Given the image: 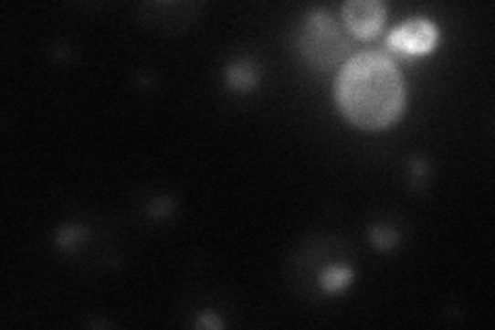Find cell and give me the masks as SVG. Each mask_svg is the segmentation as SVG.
I'll list each match as a JSON object with an SVG mask.
<instances>
[{"instance_id": "obj_1", "label": "cell", "mask_w": 495, "mask_h": 330, "mask_svg": "<svg viewBox=\"0 0 495 330\" xmlns=\"http://www.w3.org/2000/svg\"><path fill=\"white\" fill-rule=\"evenodd\" d=\"M337 103L357 128L382 131L403 116L406 90L401 70L380 52L353 56L337 79Z\"/></svg>"}, {"instance_id": "obj_2", "label": "cell", "mask_w": 495, "mask_h": 330, "mask_svg": "<svg viewBox=\"0 0 495 330\" xmlns=\"http://www.w3.org/2000/svg\"><path fill=\"white\" fill-rule=\"evenodd\" d=\"M300 50L310 64L329 69L345 56L349 42L329 13L314 11L301 27Z\"/></svg>"}, {"instance_id": "obj_9", "label": "cell", "mask_w": 495, "mask_h": 330, "mask_svg": "<svg viewBox=\"0 0 495 330\" xmlns=\"http://www.w3.org/2000/svg\"><path fill=\"white\" fill-rule=\"evenodd\" d=\"M85 238V229L81 228H67L58 233V244L62 248H73L79 240Z\"/></svg>"}, {"instance_id": "obj_10", "label": "cell", "mask_w": 495, "mask_h": 330, "mask_svg": "<svg viewBox=\"0 0 495 330\" xmlns=\"http://www.w3.org/2000/svg\"><path fill=\"white\" fill-rule=\"evenodd\" d=\"M198 325H201V326H221V322L217 318H211V320L201 318V320H198Z\"/></svg>"}, {"instance_id": "obj_5", "label": "cell", "mask_w": 495, "mask_h": 330, "mask_svg": "<svg viewBox=\"0 0 495 330\" xmlns=\"http://www.w3.org/2000/svg\"><path fill=\"white\" fill-rule=\"evenodd\" d=\"M342 17L351 34L357 37H374L384 26L386 6L376 0H353L342 6Z\"/></svg>"}, {"instance_id": "obj_4", "label": "cell", "mask_w": 495, "mask_h": 330, "mask_svg": "<svg viewBox=\"0 0 495 330\" xmlns=\"http://www.w3.org/2000/svg\"><path fill=\"white\" fill-rule=\"evenodd\" d=\"M196 11L195 3H151L142 5L141 21L151 29L180 31L195 19Z\"/></svg>"}, {"instance_id": "obj_3", "label": "cell", "mask_w": 495, "mask_h": 330, "mask_svg": "<svg viewBox=\"0 0 495 330\" xmlns=\"http://www.w3.org/2000/svg\"><path fill=\"white\" fill-rule=\"evenodd\" d=\"M437 29L431 21L409 19L388 36V46L405 56H419L434 50Z\"/></svg>"}, {"instance_id": "obj_7", "label": "cell", "mask_w": 495, "mask_h": 330, "mask_svg": "<svg viewBox=\"0 0 495 330\" xmlns=\"http://www.w3.org/2000/svg\"><path fill=\"white\" fill-rule=\"evenodd\" d=\"M351 277H353V272H351V269H345V267H331L326 269L322 272L321 277V285L324 292H341L342 287H347L351 283Z\"/></svg>"}, {"instance_id": "obj_8", "label": "cell", "mask_w": 495, "mask_h": 330, "mask_svg": "<svg viewBox=\"0 0 495 330\" xmlns=\"http://www.w3.org/2000/svg\"><path fill=\"white\" fill-rule=\"evenodd\" d=\"M370 238L372 244L380 248V250H390L398 241V233L393 228H386V225H378V228L372 229Z\"/></svg>"}, {"instance_id": "obj_6", "label": "cell", "mask_w": 495, "mask_h": 330, "mask_svg": "<svg viewBox=\"0 0 495 330\" xmlns=\"http://www.w3.org/2000/svg\"><path fill=\"white\" fill-rule=\"evenodd\" d=\"M227 83L236 91H250L258 83V69L252 60H237L227 67Z\"/></svg>"}]
</instances>
